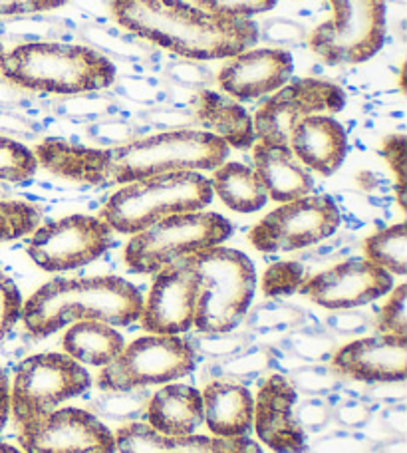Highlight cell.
Segmentation results:
<instances>
[{
  "label": "cell",
  "mask_w": 407,
  "mask_h": 453,
  "mask_svg": "<svg viewBox=\"0 0 407 453\" xmlns=\"http://www.w3.org/2000/svg\"><path fill=\"white\" fill-rule=\"evenodd\" d=\"M346 106V94L340 86L319 78H300L282 86L265 100L252 118L257 142L288 145V137L304 118L332 116Z\"/></svg>",
  "instance_id": "13"
},
{
  "label": "cell",
  "mask_w": 407,
  "mask_h": 453,
  "mask_svg": "<svg viewBox=\"0 0 407 453\" xmlns=\"http://www.w3.org/2000/svg\"><path fill=\"white\" fill-rule=\"evenodd\" d=\"M197 366V354L179 336L150 334L134 340L116 360L97 376L102 392L143 390L148 386L171 384L189 376Z\"/></svg>",
  "instance_id": "10"
},
{
  "label": "cell",
  "mask_w": 407,
  "mask_h": 453,
  "mask_svg": "<svg viewBox=\"0 0 407 453\" xmlns=\"http://www.w3.org/2000/svg\"><path fill=\"white\" fill-rule=\"evenodd\" d=\"M330 366L344 380L364 384L405 382L407 336L370 334L334 352Z\"/></svg>",
  "instance_id": "18"
},
{
  "label": "cell",
  "mask_w": 407,
  "mask_h": 453,
  "mask_svg": "<svg viewBox=\"0 0 407 453\" xmlns=\"http://www.w3.org/2000/svg\"><path fill=\"white\" fill-rule=\"evenodd\" d=\"M195 350V354L205 356L209 360H225L231 358V356L239 354L244 348L255 344L252 340V334L249 330L244 333H199L197 336H193L191 340H187Z\"/></svg>",
  "instance_id": "38"
},
{
  "label": "cell",
  "mask_w": 407,
  "mask_h": 453,
  "mask_svg": "<svg viewBox=\"0 0 407 453\" xmlns=\"http://www.w3.org/2000/svg\"><path fill=\"white\" fill-rule=\"evenodd\" d=\"M324 328L334 336H352L362 338L376 333V314L364 311H332L324 320Z\"/></svg>",
  "instance_id": "42"
},
{
  "label": "cell",
  "mask_w": 407,
  "mask_h": 453,
  "mask_svg": "<svg viewBox=\"0 0 407 453\" xmlns=\"http://www.w3.org/2000/svg\"><path fill=\"white\" fill-rule=\"evenodd\" d=\"M364 258L378 265L394 277H405L407 273V226L397 223L370 234L364 241Z\"/></svg>",
  "instance_id": "30"
},
{
  "label": "cell",
  "mask_w": 407,
  "mask_h": 453,
  "mask_svg": "<svg viewBox=\"0 0 407 453\" xmlns=\"http://www.w3.org/2000/svg\"><path fill=\"white\" fill-rule=\"evenodd\" d=\"M203 418L209 432L217 438L250 435L255 419V398L247 386L211 380L203 388Z\"/></svg>",
  "instance_id": "22"
},
{
  "label": "cell",
  "mask_w": 407,
  "mask_h": 453,
  "mask_svg": "<svg viewBox=\"0 0 407 453\" xmlns=\"http://www.w3.org/2000/svg\"><path fill=\"white\" fill-rule=\"evenodd\" d=\"M84 36L88 38L89 48H102V50L110 52L118 58L132 60V62H142L148 58V50L142 44H137L135 40H129L127 36L119 35V32L111 28H97V27H88Z\"/></svg>",
  "instance_id": "40"
},
{
  "label": "cell",
  "mask_w": 407,
  "mask_h": 453,
  "mask_svg": "<svg viewBox=\"0 0 407 453\" xmlns=\"http://www.w3.org/2000/svg\"><path fill=\"white\" fill-rule=\"evenodd\" d=\"M328 402L332 406V422L338 424L342 430L349 432L365 430L380 411L378 403L365 398L364 394L340 390L328 395Z\"/></svg>",
  "instance_id": "34"
},
{
  "label": "cell",
  "mask_w": 407,
  "mask_h": 453,
  "mask_svg": "<svg viewBox=\"0 0 407 453\" xmlns=\"http://www.w3.org/2000/svg\"><path fill=\"white\" fill-rule=\"evenodd\" d=\"M0 74L20 90L80 96L110 88L116 66L96 48L68 42H22L4 54Z\"/></svg>",
  "instance_id": "4"
},
{
  "label": "cell",
  "mask_w": 407,
  "mask_h": 453,
  "mask_svg": "<svg viewBox=\"0 0 407 453\" xmlns=\"http://www.w3.org/2000/svg\"><path fill=\"white\" fill-rule=\"evenodd\" d=\"M191 113L197 129L221 137L229 148L249 150L257 142L252 116L229 96L199 90L193 98Z\"/></svg>",
  "instance_id": "23"
},
{
  "label": "cell",
  "mask_w": 407,
  "mask_h": 453,
  "mask_svg": "<svg viewBox=\"0 0 407 453\" xmlns=\"http://www.w3.org/2000/svg\"><path fill=\"white\" fill-rule=\"evenodd\" d=\"M233 234V223L213 211L171 215L129 239L124 261L129 271L156 274L165 266L211 247Z\"/></svg>",
  "instance_id": "7"
},
{
  "label": "cell",
  "mask_w": 407,
  "mask_h": 453,
  "mask_svg": "<svg viewBox=\"0 0 407 453\" xmlns=\"http://www.w3.org/2000/svg\"><path fill=\"white\" fill-rule=\"evenodd\" d=\"M151 394L143 390H121V392H102L92 402L89 411L96 418L113 419V422H140L148 411Z\"/></svg>",
  "instance_id": "33"
},
{
  "label": "cell",
  "mask_w": 407,
  "mask_h": 453,
  "mask_svg": "<svg viewBox=\"0 0 407 453\" xmlns=\"http://www.w3.org/2000/svg\"><path fill=\"white\" fill-rule=\"evenodd\" d=\"M290 386L296 394L316 395V398H328L344 388V378L336 374L330 364H300L287 374Z\"/></svg>",
  "instance_id": "35"
},
{
  "label": "cell",
  "mask_w": 407,
  "mask_h": 453,
  "mask_svg": "<svg viewBox=\"0 0 407 453\" xmlns=\"http://www.w3.org/2000/svg\"><path fill=\"white\" fill-rule=\"evenodd\" d=\"M306 312L298 306L271 298L249 311L242 322H247V330L252 334L255 344H258L263 338H276V342H280L290 330L306 325Z\"/></svg>",
  "instance_id": "29"
},
{
  "label": "cell",
  "mask_w": 407,
  "mask_h": 453,
  "mask_svg": "<svg viewBox=\"0 0 407 453\" xmlns=\"http://www.w3.org/2000/svg\"><path fill=\"white\" fill-rule=\"evenodd\" d=\"M121 28L185 60H229L258 42L252 20H227L185 0H111Z\"/></svg>",
  "instance_id": "1"
},
{
  "label": "cell",
  "mask_w": 407,
  "mask_h": 453,
  "mask_svg": "<svg viewBox=\"0 0 407 453\" xmlns=\"http://www.w3.org/2000/svg\"><path fill=\"white\" fill-rule=\"evenodd\" d=\"M0 453H27V451L14 446H8V443H0Z\"/></svg>",
  "instance_id": "58"
},
{
  "label": "cell",
  "mask_w": 407,
  "mask_h": 453,
  "mask_svg": "<svg viewBox=\"0 0 407 453\" xmlns=\"http://www.w3.org/2000/svg\"><path fill=\"white\" fill-rule=\"evenodd\" d=\"M295 72V58L284 48H249L227 60L217 84L234 102H250L279 92Z\"/></svg>",
  "instance_id": "17"
},
{
  "label": "cell",
  "mask_w": 407,
  "mask_h": 453,
  "mask_svg": "<svg viewBox=\"0 0 407 453\" xmlns=\"http://www.w3.org/2000/svg\"><path fill=\"white\" fill-rule=\"evenodd\" d=\"M88 135L92 137L96 143L105 145L104 150L119 148V145H126L129 142H135L142 137V132L132 124H126V121H100V124H92L88 127Z\"/></svg>",
  "instance_id": "48"
},
{
  "label": "cell",
  "mask_w": 407,
  "mask_h": 453,
  "mask_svg": "<svg viewBox=\"0 0 407 453\" xmlns=\"http://www.w3.org/2000/svg\"><path fill=\"white\" fill-rule=\"evenodd\" d=\"M167 76L173 80V82L187 86V88H201V90H207V84L211 82V72L203 68L197 62H175L171 64L167 70Z\"/></svg>",
  "instance_id": "50"
},
{
  "label": "cell",
  "mask_w": 407,
  "mask_h": 453,
  "mask_svg": "<svg viewBox=\"0 0 407 453\" xmlns=\"http://www.w3.org/2000/svg\"><path fill=\"white\" fill-rule=\"evenodd\" d=\"M296 402V390L282 374L273 372L258 388L252 427L258 440L274 453H306L308 435L295 419Z\"/></svg>",
  "instance_id": "19"
},
{
  "label": "cell",
  "mask_w": 407,
  "mask_h": 453,
  "mask_svg": "<svg viewBox=\"0 0 407 453\" xmlns=\"http://www.w3.org/2000/svg\"><path fill=\"white\" fill-rule=\"evenodd\" d=\"M211 453H263L250 435H231V438H211Z\"/></svg>",
  "instance_id": "54"
},
{
  "label": "cell",
  "mask_w": 407,
  "mask_h": 453,
  "mask_svg": "<svg viewBox=\"0 0 407 453\" xmlns=\"http://www.w3.org/2000/svg\"><path fill=\"white\" fill-rule=\"evenodd\" d=\"M407 287H394L386 304L381 306L376 317V334L407 336Z\"/></svg>",
  "instance_id": "43"
},
{
  "label": "cell",
  "mask_w": 407,
  "mask_h": 453,
  "mask_svg": "<svg viewBox=\"0 0 407 453\" xmlns=\"http://www.w3.org/2000/svg\"><path fill=\"white\" fill-rule=\"evenodd\" d=\"M38 172V161L35 151L28 145L0 135V181L22 183L35 177Z\"/></svg>",
  "instance_id": "36"
},
{
  "label": "cell",
  "mask_w": 407,
  "mask_h": 453,
  "mask_svg": "<svg viewBox=\"0 0 407 453\" xmlns=\"http://www.w3.org/2000/svg\"><path fill=\"white\" fill-rule=\"evenodd\" d=\"M376 453H407V443L405 438H389L386 441H381L378 449L373 448Z\"/></svg>",
  "instance_id": "56"
},
{
  "label": "cell",
  "mask_w": 407,
  "mask_h": 453,
  "mask_svg": "<svg viewBox=\"0 0 407 453\" xmlns=\"http://www.w3.org/2000/svg\"><path fill=\"white\" fill-rule=\"evenodd\" d=\"M213 196L209 177L201 172L163 173L121 185L105 201L100 219L111 231L135 234L165 217L203 211Z\"/></svg>",
  "instance_id": "5"
},
{
  "label": "cell",
  "mask_w": 407,
  "mask_h": 453,
  "mask_svg": "<svg viewBox=\"0 0 407 453\" xmlns=\"http://www.w3.org/2000/svg\"><path fill=\"white\" fill-rule=\"evenodd\" d=\"M342 221L340 209L328 196H306L265 215L249 233L260 253H292L330 239Z\"/></svg>",
  "instance_id": "11"
},
{
  "label": "cell",
  "mask_w": 407,
  "mask_h": 453,
  "mask_svg": "<svg viewBox=\"0 0 407 453\" xmlns=\"http://www.w3.org/2000/svg\"><path fill=\"white\" fill-rule=\"evenodd\" d=\"M394 287V274L368 258H348L308 277L298 293L326 311H348L376 303Z\"/></svg>",
  "instance_id": "15"
},
{
  "label": "cell",
  "mask_w": 407,
  "mask_h": 453,
  "mask_svg": "<svg viewBox=\"0 0 407 453\" xmlns=\"http://www.w3.org/2000/svg\"><path fill=\"white\" fill-rule=\"evenodd\" d=\"M295 419L306 435L322 434L332 424V406L328 398H316V395H304L295 406Z\"/></svg>",
  "instance_id": "44"
},
{
  "label": "cell",
  "mask_w": 407,
  "mask_h": 453,
  "mask_svg": "<svg viewBox=\"0 0 407 453\" xmlns=\"http://www.w3.org/2000/svg\"><path fill=\"white\" fill-rule=\"evenodd\" d=\"M145 419L159 434L193 435L205 424L201 392L187 384H165L150 398Z\"/></svg>",
  "instance_id": "24"
},
{
  "label": "cell",
  "mask_w": 407,
  "mask_h": 453,
  "mask_svg": "<svg viewBox=\"0 0 407 453\" xmlns=\"http://www.w3.org/2000/svg\"><path fill=\"white\" fill-rule=\"evenodd\" d=\"M201 280L191 265L177 261L156 273L148 298H143L142 328L150 334L179 336L195 325Z\"/></svg>",
  "instance_id": "16"
},
{
  "label": "cell",
  "mask_w": 407,
  "mask_h": 453,
  "mask_svg": "<svg viewBox=\"0 0 407 453\" xmlns=\"http://www.w3.org/2000/svg\"><path fill=\"white\" fill-rule=\"evenodd\" d=\"M22 303L24 301L19 287L14 285L11 277H6L0 271V342L8 333H12L16 322L20 320Z\"/></svg>",
  "instance_id": "47"
},
{
  "label": "cell",
  "mask_w": 407,
  "mask_h": 453,
  "mask_svg": "<svg viewBox=\"0 0 407 453\" xmlns=\"http://www.w3.org/2000/svg\"><path fill=\"white\" fill-rule=\"evenodd\" d=\"M11 418V384L8 378L0 380V432L4 430V426Z\"/></svg>",
  "instance_id": "55"
},
{
  "label": "cell",
  "mask_w": 407,
  "mask_h": 453,
  "mask_svg": "<svg viewBox=\"0 0 407 453\" xmlns=\"http://www.w3.org/2000/svg\"><path fill=\"white\" fill-rule=\"evenodd\" d=\"M304 266L296 261H280L268 266L263 277V293L268 298L295 295L306 280Z\"/></svg>",
  "instance_id": "39"
},
{
  "label": "cell",
  "mask_w": 407,
  "mask_h": 453,
  "mask_svg": "<svg viewBox=\"0 0 407 453\" xmlns=\"http://www.w3.org/2000/svg\"><path fill=\"white\" fill-rule=\"evenodd\" d=\"M66 3L68 0H0V19H16V16L56 11Z\"/></svg>",
  "instance_id": "51"
},
{
  "label": "cell",
  "mask_w": 407,
  "mask_h": 453,
  "mask_svg": "<svg viewBox=\"0 0 407 453\" xmlns=\"http://www.w3.org/2000/svg\"><path fill=\"white\" fill-rule=\"evenodd\" d=\"M92 388V376L68 354L46 352L28 356L16 368L11 388V414L19 426L50 414L60 403L78 398Z\"/></svg>",
  "instance_id": "9"
},
{
  "label": "cell",
  "mask_w": 407,
  "mask_h": 453,
  "mask_svg": "<svg viewBox=\"0 0 407 453\" xmlns=\"http://www.w3.org/2000/svg\"><path fill=\"white\" fill-rule=\"evenodd\" d=\"M252 161H255L252 169L257 172L271 201L288 203V201L312 196V175L295 157L288 145L255 142V145H252Z\"/></svg>",
  "instance_id": "21"
},
{
  "label": "cell",
  "mask_w": 407,
  "mask_h": 453,
  "mask_svg": "<svg viewBox=\"0 0 407 453\" xmlns=\"http://www.w3.org/2000/svg\"><path fill=\"white\" fill-rule=\"evenodd\" d=\"M279 344L287 348L300 364H328L340 348L338 336L316 325H303L290 330Z\"/></svg>",
  "instance_id": "32"
},
{
  "label": "cell",
  "mask_w": 407,
  "mask_h": 453,
  "mask_svg": "<svg viewBox=\"0 0 407 453\" xmlns=\"http://www.w3.org/2000/svg\"><path fill=\"white\" fill-rule=\"evenodd\" d=\"M4 54H6V50H4V46H3V42H0V66H3V60H4Z\"/></svg>",
  "instance_id": "59"
},
{
  "label": "cell",
  "mask_w": 407,
  "mask_h": 453,
  "mask_svg": "<svg viewBox=\"0 0 407 453\" xmlns=\"http://www.w3.org/2000/svg\"><path fill=\"white\" fill-rule=\"evenodd\" d=\"M211 189L234 213H257L268 203V196L257 172L239 161H225L209 180Z\"/></svg>",
  "instance_id": "27"
},
{
  "label": "cell",
  "mask_w": 407,
  "mask_h": 453,
  "mask_svg": "<svg viewBox=\"0 0 407 453\" xmlns=\"http://www.w3.org/2000/svg\"><path fill=\"white\" fill-rule=\"evenodd\" d=\"M207 372L213 374L215 380H227V382L249 388V384L257 382V380L265 378L268 372H273L271 350L263 344H250L239 354L231 356V358L215 360Z\"/></svg>",
  "instance_id": "31"
},
{
  "label": "cell",
  "mask_w": 407,
  "mask_h": 453,
  "mask_svg": "<svg viewBox=\"0 0 407 453\" xmlns=\"http://www.w3.org/2000/svg\"><path fill=\"white\" fill-rule=\"evenodd\" d=\"M62 346L64 352L76 362L104 368L121 354L126 340L116 326L96 320H81L66 330Z\"/></svg>",
  "instance_id": "25"
},
{
  "label": "cell",
  "mask_w": 407,
  "mask_h": 453,
  "mask_svg": "<svg viewBox=\"0 0 407 453\" xmlns=\"http://www.w3.org/2000/svg\"><path fill=\"white\" fill-rule=\"evenodd\" d=\"M229 153L231 148L221 137L203 129H167L142 135L119 148H102L97 188L127 185L175 172H215Z\"/></svg>",
  "instance_id": "3"
},
{
  "label": "cell",
  "mask_w": 407,
  "mask_h": 453,
  "mask_svg": "<svg viewBox=\"0 0 407 453\" xmlns=\"http://www.w3.org/2000/svg\"><path fill=\"white\" fill-rule=\"evenodd\" d=\"M380 424L392 438H405L407 432V411L405 402L389 403V406L380 408Z\"/></svg>",
  "instance_id": "52"
},
{
  "label": "cell",
  "mask_w": 407,
  "mask_h": 453,
  "mask_svg": "<svg viewBox=\"0 0 407 453\" xmlns=\"http://www.w3.org/2000/svg\"><path fill=\"white\" fill-rule=\"evenodd\" d=\"M42 213L27 201L0 199V241H16L30 234L40 225Z\"/></svg>",
  "instance_id": "37"
},
{
  "label": "cell",
  "mask_w": 407,
  "mask_h": 453,
  "mask_svg": "<svg viewBox=\"0 0 407 453\" xmlns=\"http://www.w3.org/2000/svg\"><path fill=\"white\" fill-rule=\"evenodd\" d=\"M308 453H373L372 441L360 432H332L314 440L306 448Z\"/></svg>",
  "instance_id": "45"
},
{
  "label": "cell",
  "mask_w": 407,
  "mask_h": 453,
  "mask_svg": "<svg viewBox=\"0 0 407 453\" xmlns=\"http://www.w3.org/2000/svg\"><path fill=\"white\" fill-rule=\"evenodd\" d=\"M27 453H116V438L100 418L81 408H56L16 426Z\"/></svg>",
  "instance_id": "14"
},
{
  "label": "cell",
  "mask_w": 407,
  "mask_h": 453,
  "mask_svg": "<svg viewBox=\"0 0 407 453\" xmlns=\"http://www.w3.org/2000/svg\"><path fill=\"white\" fill-rule=\"evenodd\" d=\"M3 378H6V374L3 372V368H0V380H3Z\"/></svg>",
  "instance_id": "60"
},
{
  "label": "cell",
  "mask_w": 407,
  "mask_h": 453,
  "mask_svg": "<svg viewBox=\"0 0 407 453\" xmlns=\"http://www.w3.org/2000/svg\"><path fill=\"white\" fill-rule=\"evenodd\" d=\"M334 16L316 28L308 46L332 66H356L380 52L386 38V0H330Z\"/></svg>",
  "instance_id": "8"
},
{
  "label": "cell",
  "mask_w": 407,
  "mask_h": 453,
  "mask_svg": "<svg viewBox=\"0 0 407 453\" xmlns=\"http://www.w3.org/2000/svg\"><path fill=\"white\" fill-rule=\"evenodd\" d=\"M56 110H60L62 116L66 118H102L110 116L116 110V106L108 98H100L94 94H80V96H68L66 100L56 104Z\"/></svg>",
  "instance_id": "46"
},
{
  "label": "cell",
  "mask_w": 407,
  "mask_h": 453,
  "mask_svg": "<svg viewBox=\"0 0 407 453\" xmlns=\"http://www.w3.org/2000/svg\"><path fill=\"white\" fill-rule=\"evenodd\" d=\"M38 165L64 180L96 185L102 148H84L58 137H46L35 150Z\"/></svg>",
  "instance_id": "26"
},
{
  "label": "cell",
  "mask_w": 407,
  "mask_h": 453,
  "mask_svg": "<svg viewBox=\"0 0 407 453\" xmlns=\"http://www.w3.org/2000/svg\"><path fill=\"white\" fill-rule=\"evenodd\" d=\"M142 311V293L121 277L56 279L22 303L20 320L32 338H48L81 320L132 326Z\"/></svg>",
  "instance_id": "2"
},
{
  "label": "cell",
  "mask_w": 407,
  "mask_h": 453,
  "mask_svg": "<svg viewBox=\"0 0 407 453\" xmlns=\"http://www.w3.org/2000/svg\"><path fill=\"white\" fill-rule=\"evenodd\" d=\"M76 4L80 8H84V11L89 12V14H96V16L108 14V6H105V0H76Z\"/></svg>",
  "instance_id": "57"
},
{
  "label": "cell",
  "mask_w": 407,
  "mask_h": 453,
  "mask_svg": "<svg viewBox=\"0 0 407 453\" xmlns=\"http://www.w3.org/2000/svg\"><path fill=\"white\" fill-rule=\"evenodd\" d=\"M288 148L308 172L330 177L348 156V135L340 121L319 113L298 121L288 137Z\"/></svg>",
  "instance_id": "20"
},
{
  "label": "cell",
  "mask_w": 407,
  "mask_h": 453,
  "mask_svg": "<svg viewBox=\"0 0 407 453\" xmlns=\"http://www.w3.org/2000/svg\"><path fill=\"white\" fill-rule=\"evenodd\" d=\"M276 3L279 0H193L191 4L227 20H250L252 16L273 11Z\"/></svg>",
  "instance_id": "41"
},
{
  "label": "cell",
  "mask_w": 407,
  "mask_h": 453,
  "mask_svg": "<svg viewBox=\"0 0 407 453\" xmlns=\"http://www.w3.org/2000/svg\"><path fill=\"white\" fill-rule=\"evenodd\" d=\"M381 156L392 167L397 180V201L402 209H405V137L403 135H389L381 145Z\"/></svg>",
  "instance_id": "49"
},
{
  "label": "cell",
  "mask_w": 407,
  "mask_h": 453,
  "mask_svg": "<svg viewBox=\"0 0 407 453\" xmlns=\"http://www.w3.org/2000/svg\"><path fill=\"white\" fill-rule=\"evenodd\" d=\"M265 38L273 44L300 42L304 38V28L290 20H273L265 27Z\"/></svg>",
  "instance_id": "53"
},
{
  "label": "cell",
  "mask_w": 407,
  "mask_h": 453,
  "mask_svg": "<svg viewBox=\"0 0 407 453\" xmlns=\"http://www.w3.org/2000/svg\"><path fill=\"white\" fill-rule=\"evenodd\" d=\"M116 453H211V438L207 435H165L153 430L150 424L129 422L113 434Z\"/></svg>",
  "instance_id": "28"
},
{
  "label": "cell",
  "mask_w": 407,
  "mask_h": 453,
  "mask_svg": "<svg viewBox=\"0 0 407 453\" xmlns=\"http://www.w3.org/2000/svg\"><path fill=\"white\" fill-rule=\"evenodd\" d=\"M111 245V229L100 217L68 215L32 231L28 255L46 273H64L100 258Z\"/></svg>",
  "instance_id": "12"
},
{
  "label": "cell",
  "mask_w": 407,
  "mask_h": 453,
  "mask_svg": "<svg viewBox=\"0 0 407 453\" xmlns=\"http://www.w3.org/2000/svg\"><path fill=\"white\" fill-rule=\"evenodd\" d=\"M201 280L195 314L199 333H233L250 311L257 288V271L237 249L211 247L185 258Z\"/></svg>",
  "instance_id": "6"
}]
</instances>
